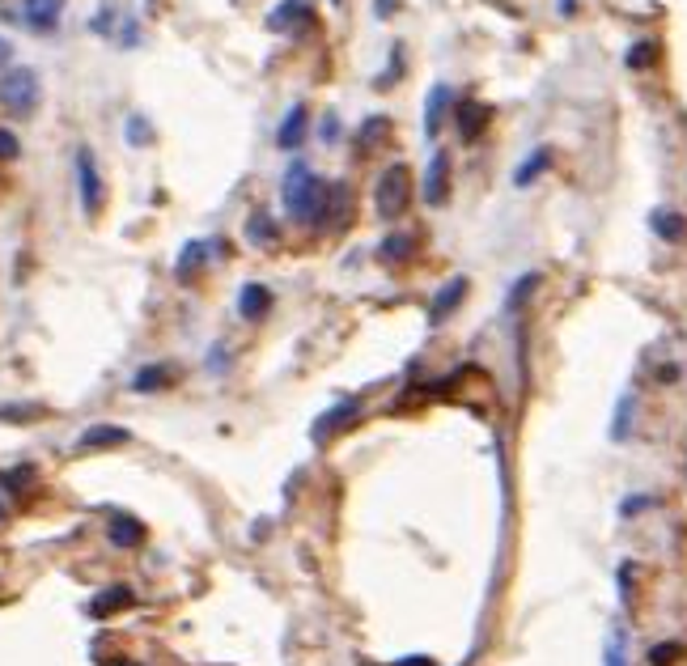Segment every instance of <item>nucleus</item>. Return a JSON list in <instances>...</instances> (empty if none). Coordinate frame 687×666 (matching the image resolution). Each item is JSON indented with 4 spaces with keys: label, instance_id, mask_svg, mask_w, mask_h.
I'll return each mask as SVG.
<instances>
[{
    "label": "nucleus",
    "instance_id": "nucleus-1",
    "mask_svg": "<svg viewBox=\"0 0 687 666\" xmlns=\"http://www.w3.org/2000/svg\"><path fill=\"white\" fill-rule=\"evenodd\" d=\"M327 200H331V187H327L319 174H310L306 166L289 170V179H284V209L293 212L297 221L323 225L327 221Z\"/></svg>",
    "mask_w": 687,
    "mask_h": 666
},
{
    "label": "nucleus",
    "instance_id": "nucleus-2",
    "mask_svg": "<svg viewBox=\"0 0 687 666\" xmlns=\"http://www.w3.org/2000/svg\"><path fill=\"white\" fill-rule=\"evenodd\" d=\"M407 204H412V174H407V166H386L374 187V209L382 221H399Z\"/></svg>",
    "mask_w": 687,
    "mask_h": 666
},
{
    "label": "nucleus",
    "instance_id": "nucleus-3",
    "mask_svg": "<svg viewBox=\"0 0 687 666\" xmlns=\"http://www.w3.org/2000/svg\"><path fill=\"white\" fill-rule=\"evenodd\" d=\"M0 102L9 111H34L39 107V77L30 69H14L0 77Z\"/></svg>",
    "mask_w": 687,
    "mask_h": 666
},
{
    "label": "nucleus",
    "instance_id": "nucleus-4",
    "mask_svg": "<svg viewBox=\"0 0 687 666\" xmlns=\"http://www.w3.org/2000/svg\"><path fill=\"white\" fill-rule=\"evenodd\" d=\"M391 140H395V119L391 115H369V119H361V127H357V149H361L365 157L386 153Z\"/></svg>",
    "mask_w": 687,
    "mask_h": 666
},
{
    "label": "nucleus",
    "instance_id": "nucleus-5",
    "mask_svg": "<svg viewBox=\"0 0 687 666\" xmlns=\"http://www.w3.org/2000/svg\"><path fill=\"white\" fill-rule=\"evenodd\" d=\"M424 200H429L433 209L450 200V153H433L429 174H424Z\"/></svg>",
    "mask_w": 687,
    "mask_h": 666
},
{
    "label": "nucleus",
    "instance_id": "nucleus-6",
    "mask_svg": "<svg viewBox=\"0 0 687 666\" xmlns=\"http://www.w3.org/2000/svg\"><path fill=\"white\" fill-rule=\"evenodd\" d=\"M357 417H361V403H357V399L336 403L327 417H319V425H314V437H319V442H323V437H336V433H344Z\"/></svg>",
    "mask_w": 687,
    "mask_h": 666
},
{
    "label": "nucleus",
    "instance_id": "nucleus-7",
    "mask_svg": "<svg viewBox=\"0 0 687 666\" xmlns=\"http://www.w3.org/2000/svg\"><path fill=\"white\" fill-rule=\"evenodd\" d=\"M463 297H467V277H454L450 285H441V293H437L433 305H429V323H433V327H441V323L454 314V305L463 302Z\"/></svg>",
    "mask_w": 687,
    "mask_h": 666
},
{
    "label": "nucleus",
    "instance_id": "nucleus-8",
    "mask_svg": "<svg viewBox=\"0 0 687 666\" xmlns=\"http://www.w3.org/2000/svg\"><path fill=\"white\" fill-rule=\"evenodd\" d=\"M77 179H81V204L85 212H98L102 209V183H98V170H94V157L81 153L77 157Z\"/></svg>",
    "mask_w": 687,
    "mask_h": 666
},
{
    "label": "nucleus",
    "instance_id": "nucleus-9",
    "mask_svg": "<svg viewBox=\"0 0 687 666\" xmlns=\"http://www.w3.org/2000/svg\"><path fill=\"white\" fill-rule=\"evenodd\" d=\"M107 535H111L115 548H141V543H144V527L132 514H115Z\"/></svg>",
    "mask_w": 687,
    "mask_h": 666
},
{
    "label": "nucleus",
    "instance_id": "nucleus-10",
    "mask_svg": "<svg viewBox=\"0 0 687 666\" xmlns=\"http://www.w3.org/2000/svg\"><path fill=\"white\" fill-rule=\"evenodd\" d=\"M127 442V429L119 425H98V429H85L77 437V450H107V446H124Z\"/></svg>",
    "mask_w": 687,
    "mask_h": 666
},
{
    "label": "nucleus",
    "instance_id": "nucleus-11",
    "mask_svg": "<svg viewBox=\"0 0 687 666\" xmlns=\"http://www.w3.org/2000/svg\"><path fill=\"white\" fill-rule=\"evenodd\" d=\"M267 305H272V293H267L264 285H246L242 297H238V314L246 323H255V319H264L267 314Z\"/></svg>",
    "mask_w": 687,
    "mask_h": 666
},
{
    "label": "nucleus",
    "instance_id": "nucleus-12",
    "mask_svg": "<svg viewBox=\"0 0 687 666\" xmlns=\"http://www.w3.org/2000/svg\"><path fill=\"white\" fill-rule=\"evenodd\" d=\"M488 107H484V102H463V107H459V132H463L467 140H476L479 132H484V127H488Z\"/></svg>",
    "mask_w": 687,
    "mask_h": 666
},
{
    "label": "nucleus",
    "instance_id": "nucleus-13",
    "mask_svg": "<svg viewBox=\"0 0 687 666\" xmlns=\"http://www.w3.org/2000/svg\"><path fill=\"white\" fill-rule=\"evenodd\" d=\"M327 221L336 225V230H344V225L352 221V200H348V192H344V183H336V187H331V200H327Z\"/></svg>",
    "mask_w": 687,
    "mask_h": 666
},
{
    "label": "nucleus",
    "instance_id": "nucleus-14",
    "mask_svg": "<svg viewBox=\"0 0 687 666\" xmlns=\"http://www.w3.org/2000/svg\"><path fill=\"white\" fill-rule=\"evenodd\" d=\"M416 247H421V238H416V234H395V238H386V242L378 247V255L386 259V264H395V259H407Z\"/></svg>",
    "mask_w": 687,
    "mask_h": 666
},
{
    "label": "nucleus",
    "instance_id": "nucleus-15",
    "mask_svg": "<svg viewBox=\"0 0 687 666\" xmlns=\"http://www.w3.org/2000/svg\"><path fill=\"white\" fill-rule=\"evenodd\" d=\"M132 603V590H124V586H115V590H107V595L94 598V607H89V615H98V620H107L115 607H127Z\"/></svg>",
    "mask_w": 687,
    "mask_h": 666
},
{
    "label": "nucleus",
    "instance_id": "nucleus-16",
    "mask_svg": "<svg viewBox=\"0 0 687 666\" xmlns=\"http://www.w3.org/2000/svg\"><path fill=\"white\" fill-rule=\"evenodd\" d=\"M170 378H174V370H170V365H144L141 374H136V382H132V387L141 390V395H149V390L166 387Z\"/></svg>",
    "mask_w": 687,
    "mask_h": 666
},
{
    "label": "nucleus",
    "instance_id": "nucleus-17",
    "mask_svg": "<svg viewBox=\"0 0 687 666\" xmlns=\"http://www.w3.org/2000/svg\"><path fill=\"white\" fill-rule=\"evenodd\" d=\"M22 9H26V17L34 22V26H51V22H56V14L64 9V0H26Z\"/></svg>",
    "mask_w": 687,
    "mask_h": 666
},
{
    "label": "nucleus",
    "instance_id": "nucleus-18",
    "mask_svg": "<svg viewBox=\"0 0 687 666\" xmlns=\"http://www.w3.org/2000/svg\"><path fill=\"white\" fill-rule=\"evenodd\" d=\"M246 238H251L255 247H276V225H272V217L255 212L251 225H246Z\"/></svg>",
    "mask_w": 687,
    "mask_h": 666
},
{
    "label": "nucleus",
    "instance_id": "nucleus-19",
    "mask_svg": "<svg viewBox=\"0 0 687 666\" xmlns=\"http://www.w3.org/2000/svg\"><path fill=\"white\" fill-rule=\"evenodd\" d=\"M446 102H450V94L441 89V85H437L433 98H429V107H424V132H429V136H433L437 127H441V111H446Z\"/></svg>",
    "mask_w": 687,
    "mask_h": 666
},
{
    "label": "nucleus",
    "instance_id": "nucleus-20",
    "mask_svg": "<svg viewBox=\"0 0 687 666\" xmlns=\"http://www.w3.org/2000/svg\"><path fill=\"white\" fill-rule=\"evenodd\" d=\"M302 132H306V111L302 107H293L289 111V119H284V127H281V145L289 149V145H297L302 140Z\"/></svg>",
    "mask_w": 687,
    "mask_h": 666
},
{
    "label": "nucleus",
    "instance_id": "nucleus-21",
    "mask_svg": "<svg viewBox=\"0 0 687 666\" xmlns=\"http://www.w3.org/2000/svg\"><path fill=\"white\" fill-rule=\"evenodd\" d=\"M679 658H683V645H679V641H662V645L649 650V666H674Z\"/></svg>",
    "mask_w": 687,
    "mask_h": 666
},
{
    "label": "nucleus",
    "instance_id": "nucleus-22",
    "mask_svg": "<svg viewBox=\"0 0 687 666\" xmlns=\"http://www.w3.org/2000/svg\"><path fill=\"white\" fill-rule=\"evenodd\" d=\"M547 166H552V149H539V157H534V162H526V166L518 170V187H526L531 179H539Z\"/></svg>",
    "mask_w": 687,
    "mask_h": 666
},
{
    "label": "nucleus",
    "instance_id": "nucleus-23",
    "mask_svg": "<svg viewBox=\"0 0 687 666\" xmlns=\"http://www.w3.org/2000/svg\"><path fill=\"white\" fill-rule=\"evenodd\" d=\"M654 230H658V234H666L671 242H679V238L687 234V230H683V217H674V212H666V217L658 212V217H654Z\"/></svg>",
    "mask_w": 687,
    "mask_h": 666
},
{
    "label": "nucleus",
    "instance_id": "nucleus-24",
    "mask_svg": "<svg viewBox=\"0 0 687 666\" xmlns=\"http://www.w3.org/2000/svg\"><path fill=\"white\" fill-rule=\"evenodd\" d=\"M200 264H204V242H191V247L182 250V259H179V277L187 280V272H196Z\"/></svg>",
    "mask_w": 687,
    "mask_h": 666
},
{
    "label": "nucleus",
    "instance_id": "nucleus-25",
    "mask_svg": "<svg viewBox=\"0 0 687 666\" xmlns=\"http://www.w3.org/2000/svg\"><path fill=\"white\" fill-rule=\"evenodd\" d=\"M0 480H5V488H9V492H17V488H30L34 472H30V467H14V472H5Z\"/></svg>",
    "mask_w": 687,
    "mask_h": 666
},
{
    "label": "nucleus",
    "instance_id": "nucleus-26",
    "mask_svg": "<svg viewBox=\"0 0 687 666\" xmlns=\"http://www.w3.org/2000/svg\"><path fill=\"white\" fill-rule=\"evenodd\" d=\"M649 505H658V497H645V492H636V497H628L624 505H619V514H624V518H636V510H649Z\"/></svg>",
    "mask_w": 687,
    "mask_h": 666
},
{
    "label": "nucleus",
    "instance_id": "nucleus-27",
    "mask_svg": "<svg viewBox=\"0 0 687 666\" xmlns=\"http://www.w3.org/2000/svg\"><path fill=\"white\" fill-rule=\"evenodd\" d=\"M17 153H22L17 136H14V132H5V127H0V162H14Z\"/></svg>",
    "mask_w": 687,
    "mask_h": 666
},
{
    "label": "nucleus",
    "instance_id": "nucleus-28",
    "mask_svg": "<svg viewBox=\"0 0 687 666\" xmlns=\"http://www.w3.org/2000/svg\"><path fill=\"white\" fill-rule=\"evenodd\" d=\"M607 666H624V641L619 637L607 641Z\"/></svg>",
    "mask_w": 687,
    "mask_h": 666
},
{
    "label": "nucleus",
    "instance_id": "nucleus-29",
    "mask_svg": "<svg viewBox=\"0 0 687 666\" xmlns=\"http://www.w3.org/2000/svg\"><path fill=\"white\" fill-rule=\"evenodd\" d=\"M399 666H433L429 658H407V662H399Z\"/></svg>",
    "mask_w": 687,
    "mask_h": 666
},
{
    "label": "nucleus",
    "instance_id": "nucleus-30",
    "mask_svg": "<svg viewBox=\"0 0 687 666\" xmlns=\"http://www.w3.org/2000/svg\"><path fill=\"white\" fill-rule=\"evenodd\" d=\"M5 56H9V42H0V60H5Z\"/></svg>",
    "mask_w": 687,
    "mask_h": 666
},
{
    "label": "nucleus",
    "instance_id": "nucleus-31",
    "mask_svg": "<svg viewBox=\"0 0 687 666\" xmlns=\"http://www.w3.org/2000/svg\"><path fill=\"white\" fill-rule=\"evenodd\" d=\"M0 522H5V510H0Z\"/></svg>",
    "mask_w": 687,
    "mask_h": 666
}]
</instances>
